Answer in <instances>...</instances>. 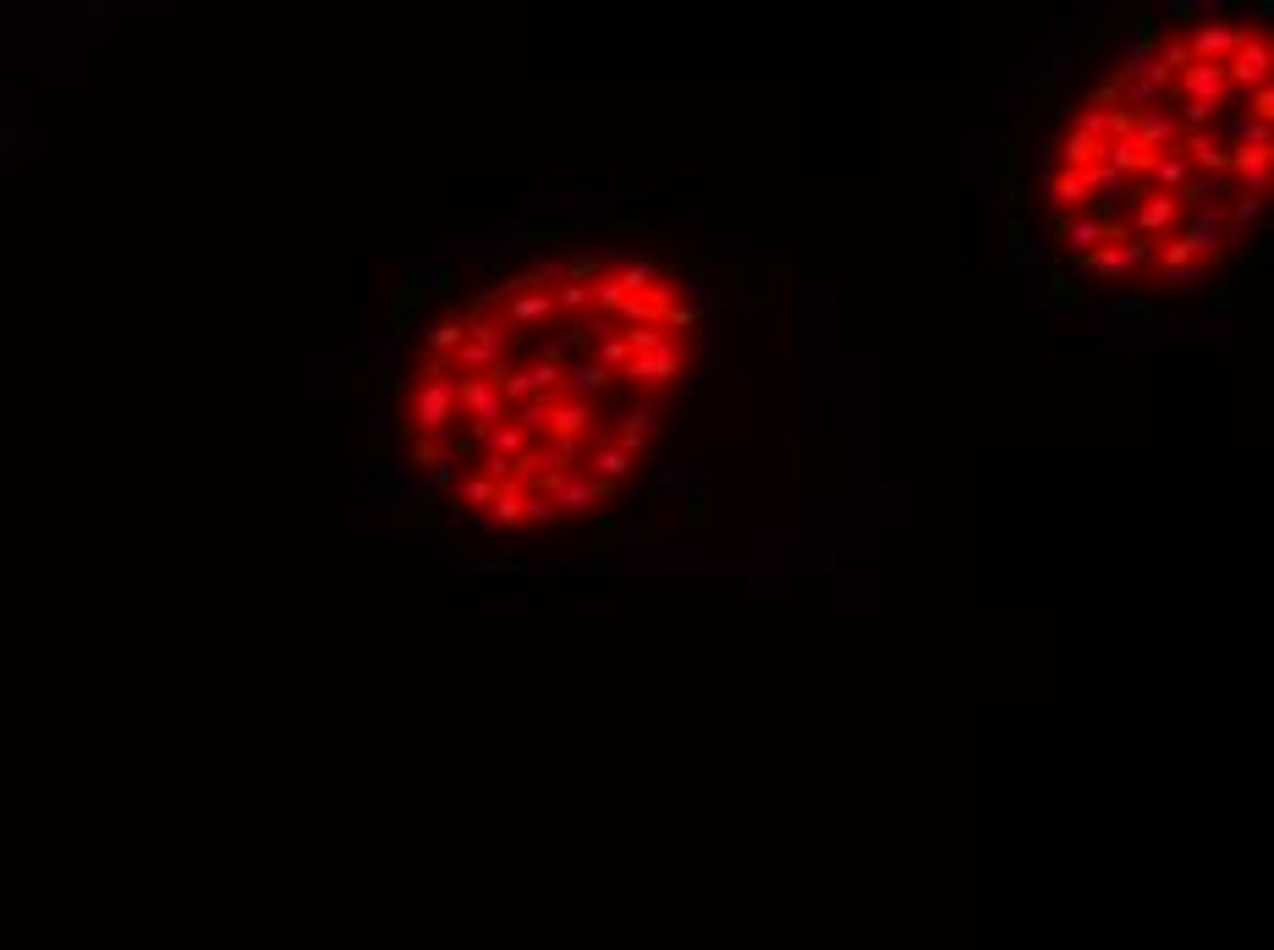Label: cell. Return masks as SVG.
<instances>
[{"label": "cell", "mask_w": 1274, "mask_h": 950, "mask_svg": "<svg viewBox=\"0 0 1274 950\" xmlns=\"http://www.w3.org/2000/svg\"><path fill=\"white\" fill-rule=\"evenodd\" d=\"M506 396L495 390V379L490 374H473V379H457V417H473V428H468V445L479 450V439L495 428V423H506Z\"/></svg>", "instance_id": "cell-1"}, {"label": "cell", "mask_w": 1274, "mask_h": 950, "mask_svg": "<svg viewBox=\"0 0 1274 950\" xmlns=\"http://www.w3.org/2000/svg\"><path fill=\"white\" fill-rule=\"evenodd\" d=\"M1132 220L1121 226L1126 237H1154V242H1164L1175 226H1181V204H1175V193H1143V187H1132Z\"/></svg>", "instance_id": "cell-2"}, {"label": "cell", "mask_w": 1274, "mask_h": 950, "mask_svg": "<svg viewBox=\"0 0 1274 950\" xmlns=\"http://www.w3.org/2000/svg\"><path fill=\"white\" fill-rule=\"evenodd\" d=\"M1225 209L1219 204H1208V209H1192L1186 215V231H1181V248L1197 259V264H1208V259H1225Z\"/></svg>", "instance_id": "cell-3"}, {"label": "cell", "mask_w": 1274, "mask_h": 950, "mask_svg": "<svg viewBox=\"0 0 1274 950\" xmlns=\"http://www.w3.org/2000/svg\"><path fill=\"white\" fill-rule=\"evenodd\" d=\"M1269 61H1274L1269 39H1263V34H1258V39L1247 34V39H1241V50L1225 61V83H1230L1236 94H1252V89H1263V83H1269Z\"/></svg>", "instance_id": "cell-4"}, {"label": "cell", "mask_w": 1274, "mask_h": 950, "mask_svg": "<svg viewBox=\"0 0 1274 950\" xmlns=\"http://www.w3.org/2000/svg\"><path fill=\"white\" fill-rule=\"evenodd\" d=\"M1175 154H1181V160H1186V171H1197V176H1219V171H1230V144H1225L1214 127H1203V133H1181Z\"/></svg>", "instance_id": "cell-5"}, {"label": "cell", "mask_w": 1274, "mask_h": 950, "mask_svg": "<svg viewBox=\"0 0 1274 950\" xmlns=\"http://www.w3.org/2000/svg\"><path fill=\"white\" fill-rule=\"evenodd\" d=\"M681 374H687V346H681V352H659V357H632V363L621 368V379H632L643 396H654V390L676 385Z\"/></svg>", "instance_id": "cell-6"}, {"label": "cell", "mask_w": 1274, "mask_h": 950, "mask_svg": "<svg viewBox=\"0 0 1274 950\" xmlns=\"http://www.w3.org/2000/svg\"><path fill=\"white\" fill-rule=\"evenodd\" d=\"M1241 39H1247V28H1236V23H1203V28L1186 39V50H1192V61H1203V67H1225V61L1241 50Z\"/></svg>", "instance_id": "cell-7"}, {"label": "cell", "mask_w": 1274, "mask_h": 950, "mask_svg": "<svg viewBox=\"0 0 1274 950\" xmlns=\"http://www.w3.org/2000/svg\"><path fill=\"white\" fill-rule=\"evenodd\" d=\"M1170 89H1181V100H1186V105H1214V111H1219V105H1225V94H1230L1225 67H1203V61H1192V67H1186Z\"/></svg>", "instance_id": "cell-8"}, {"label": "cell", "mask_w": 1274, "mask_h": 950, "mask_svg": "<svg viewBox=\"0 0 1274 950\" xmlns=\"http://www.w3.org/2000/svg\"><path fill=\"white\" fill-rule=\"evenodd\" d=\"M610 495H616L610 484H599V479H577V472H572V479H561V490L550 495V506H555L561 517H583V512H599Z\"/></svg>", "instance_id": "cell-9"}, {"label": "cell", "mask_w": 1274, "mask_h": 950, "mask_svg": "<svg viewBox=\"0 0 1274 950\" xmlns=\"http://www.w3.org/2000/svg\"><path fill=\"white\" fill-rule=\"evenodd\" d=\"M599 423V401H550V439H583Z\"/></svg>", "instance_id": "cell-10"}, {"label": "cell", "mask_w": 1274, "mask_h": 950, "mask_svg": "<svg viewBox=\"0 0 1274 950\" xmlns=\"http://www.w3.org/2000/svg\"><path fill=\"white\" fill-rule=\"evenodd\" d=\"M1049 209H1055V215H1066V220L1093 209V193H1088L1082 171H1055V176H1049Z\"/></svg>", "instance_id": "cell-11"}, {"label": "cell", "mask_w": 1274, "mask_h": 950, "mask_svg": "<svg viewBox=\"0 0 1274 950\" xmlns=\"http://www.w3.org/2000/svg\"><path fill=\"white\" fill-rule=\"evenodd\" d=\"M506 319L501 324H517V330H533V324H550L555 319V291H517L512 302H501Z\"/></svg>", "instance_id": "cell-12"}, {"label": "cell", "mask_w": 1274, "mask_h": 950, "mask_svg": "<svg viewBox=\"0 0 1274 950\" xmlns=\"http://www.w3.org/2000/svg\"><path fill=\"white\" fill-rule=\"evenodd\" d=\"M1230 176L1241 193H1269V149H1230Z\"/></svg>", "instance_id": "cell-13"}, {"label": "cell", "mask_w": 1274, "mask_h": 950, "mask_svg": "<svg viewBox=\"0 0 1274 950\" xmlns=\"http://www.w3.org/2000/svg\"><path fill=\"white\" fill-rule=\"evenodd\" d=\"M610 368H599L594 357H583V363H572V368H561V385H572V396L577 401H599L605 390H610Z\"/></svg>", "instance_id": "cell-14"}, {"label": "cell", "mask_w": 1274, "mask_h": 950, "mask_svg": "<svg viewBox=\"0 0 1274 950\" xmlns=\"http://www.w3.org/2000/svg\"><path fill=\"white\" fill-rule=\"evenodd\" d=\"M462 324H468V346H479V352H490L495 363H506V352H512V335H506V324H501V319L468 313Z\"/></svg>", "instance_id": "cell-15"}, {"label": "cell", "mask_w": 1274, "mask_h": 950, "mask_svg": "<svg viewBox=\"0 0 1274 950\" xmlns=\"http://www.w3.org/2000/svg\"><path fill=\"white\" fill-rule=\"evenodd\" d=\"M523 501H528V495H523L517 484H501L495 501H490V512H484V523L501 528V534H517V528H523Z\"/></svg>", "instance_id": "cell-16"}, {"label": "cell", "mask_w": 1274, "mask_h": 950, "mask_svg": "<svg viewBox=\"0 0 1274 950\" xmlns=\"http://www.w3.org/2000/svg\"><path fill=\"white\" fill-rule=\"evenodd\" d=\"M1143 182H1154V193H1181L1192 182V171H1186V160L1175 149H1164V154H1154V165H1148Z\"/></svg>", "instance_id": "cell-17"}, {"label": "cell", "mask_w": 1274, "mask_h": 950, "mask_svg": "<svg viewBox=\"0 0 1274 950\" xmlns=\"http://www.w3.org/2000/svg\"><path fill=\"white\" fill-rule=\"evenodd\" d=\"M1055 154H1060V160H1055L1060 171H1088V165L1104 160V144H1093V138H1082V133H1066Z\"/></svg>", "instance_id": "cell-18"}, {"label": "cell", "mask_w": 1274, "mask_h": 950, "mask_svg": "<svg viewBox=\"0 0 1274 950\" xmlns=\"http://www.w3.org/2000/svg\"><path fill=\"white\" fill-rule=\"evenodd\" d=\"M659 423H665V401H659V396H638V401L627 407V423H621V434H638V439H649Z\"/></svg>", "instance_id": "cell-19"}, {"label": "cell", "mask_w": 1274, "mask_h": 950, "mask_svg": "<svg viewBox=\"0 0 1274 950\" xmlns=\"http://www.w3.org/2000/svg\"><path fill=\"white\" fill-rule=\"evenodd\" d=\"M588 461H594V479H599V484H610V490H616V484L627 479V472H632V456H627L621 445H594V456H588Z\"/></svg>", "instance_id": "cell-20"}, {"label": "cell", "mask_w": 1274, "mask_h": 950, "mask_svg": "<svg viewBox=\"0 0 1274 950\" xmlns=\"http://www.w3.org/2000/svg\"><path fill=\"white\" fill-rule=\"evenodd\" d=\"M506 423L523 428V439L533 445V434H550V401H523V407L506 412Z\"/></svg>", "instance_id": "cell-21"}, {"label": "cell", "mask_w": 1274, "mask_h": 950, "mask_svg": "<svg viewBox=\"0 0 1274 950\" xmlns=\"http://www.w3.org/2000/svg\"><path fill=\"white\" fill-rule=\"evenodd\" d=\"M462 341H468V324H462V319H446V324H435L429 335H423V346H429V357H451Z\"/></svg>", "instance_id": "cell-22"}, {"label": "cell", "mask_w": 1274, "mask_h": 950, "mask_svg": "<svg viewBox=\"0 0 1274 950\" xmlns=\"http://www.w3.org/2000/svg\"><path fill=\"white\" fill-rule=\"evenodd\" d=\"M495 490H501V484L484 479V472H479V479H462V484H457V512H462V506H479V517H484L490 501H495Z\"/></svg>", "instance_id": "cell-23"}, {"label": "cell", "mask_w": 1274, "mask_h": 950, "mask_svg": "<svg viewBox=\"0 0 1274 950\" xmlns=\"http://www.w3.org/2000/svg\"><path fill=\"white\" fill-rule=\"evenodd\" d=\"M1088 275H1104V281H1115V275H1132V264H1126V253L1121 248H1099V253H1088V259H1077Z\"/></svg>", "instance_id": "cell-24"}, {"label": "cell", "mask_w": 1274, "mask_h": 950, "mask_svg": "<svg viewBox=\"0 0 1274 950\" xmlns=\"http://www.w3.org/2000/svg\"><path fill=\"white\" fill-rule=\"evenodd\" d=\"M539 461H550V472H566V479H572V467L583 461V439H550Z\"/></svg>", "instance_id": "cell-25"}, {"label": "cell", "mask_w": 1274, "mask_h": 950, "mask_svg": "<svg viewBox=\"0 0 1274 950\" xmlns=\"http://www.w3.org/2000/svg\"><path fill=\"white\" fill-rule=\"evenodd\" d=\"M561 264H566V281H577V286H594V281L605 275V259H599V253H566Z\"/></svg>", "instance_id": "cell-26"}, {"label": "cell", "mask_w": 1274, "mask_h": 950, "mask_svg": "<svg viewBox=\"0 0 1274 950\" xmlns=\"http://www.w3.org/2000/svg\"><path fill=\"white\" fill-rule=\"evenodd\" d=\"M594 308V291L577 286V281H561L555 286V313H588Z\"/></svg>", "instance_id": "cell-27"}, {"label": "cell", "mask_w": 1274, "mask_h": 950, "mask_svg": "<svg viewBox=\"0 0 1274 950\" xmlns=\"http://www.w3.org/2000/svg\"><path fill=\"white\" fill-rule=\"evenodd\" d=\"M588 291H594V308H599V313H605V319H616V308H621V302H627V291H621V286H616V275H610V270H605V275H599V281H594V286H588Z\"/></svg>", "instance_id": "cell-28"}, {"label": "cell", "mask_w": 1274, "mask_h": 950, "mask_svg": "<svg viewBox=\"0 0 1274 950\" xmlns=\"http://www.w3.org/2000/svg\"><path fill=\"white\" fill-rule=\"evenodd\" d=\"M654 484H659V490H665V495H676V490H681V495H687V501H692V495H698V484H692V472H687V467H681V461H665V467H659V479H654Z\"/></svg>", "instance_id": "cell-29"}, {"label": "cell", "mask_w": 1274, "mask_h": 950, "mask_svg": "<svg viewBox=\"0 0 1274 950\" xmlns=\"http://www.w3.org/2000/svg\"><path fill=\"white\" fill-rule=\"evenodd\" d=\"M523 523H528V528H561L566 517H561L544 495H528V501H523Z\"/></svg>", "instance_id": "cell-30"}, {"label": "cell", "mask_w": 1274, "mask_h": 950, "mask_svg": "<svg viewBox=\"0 0 1274 950\" xmlns=\"http://www.w3.org/2000/svg\"><path fill=\"white\" fill-rule=\"evenodd\" d=\"M1154 56H1159V67L1170 72V83H1175V78H1181V72L1192 67V50H1186V39H1170V45H1159Z\"/></svg>", "instance_id": "cell-31"}, {"label": "cell", "mask_w": 1274, "mask_h": 950, "mask_svg": "<svg viewBox=\"0 0 1274 950\" xmlns=\"http://www.w3.org/2000/svg\"><path fill=\"white\" fill-rule=\"evenodd\" d=\"M429 479H435V490H457V484H462V472H457V456H451V450H440V456L429 461Z\"/></svg>", "instance_id": "cell-32"}, {"label": "cell", "mask_w": 1274, "mask_h": 950, "mask_svg": "<svg viewBox=\"0 0 1274 950\" xmlns=\"http://www.w3.org/2000/svg\"><path fill=\"white\" fill-rule=\"evenodd\" d=\"M528 379H533V396L550 401V390H561V363H533Z\"/></svg>", "instance_id": "cell-33"}, {"label": "cell", "mask_w": 1274, "mask_h": 950, "mask_svg": "<svg viewBox=\"0 0 1274 950\" xmlns=\"http://www.w3.org/2000/svg\"><path fill=\"white\" fill-rule=\"evenodd\" d=\"M1230 220H1236V226H1252V220H1263V198H1258V193H1236V204H1230Z\"/></svg>", "instance_id": "cell-34"}, {"label": "cell", "mask_w": 1274, "mask_h": 950, "mask_svg": "<svg viewBox=\"0 0 1274 950\" xmlns=\"http://www.w3.org/2000/svg\"><path fill=\"white\" fill-rule=\"evenodd\" d=\"M1104 319H1110V324H1143V319H1148V308H1143V302H1115Z\"/></svg>", "instance_id": "cell-35"}, {"label": "cell", "mask_w": 1274, "mask_h": 950, "mask_svg": "<svg viewBox=\"0 0 1274 950\" xmlns=\"http://www.w3.org/2000/svg\"><path fill=\"white\" fill-rule=\"evenodd\" d=\"M1247 100H1252V122H1269V116H1274V89H1269V83H1263V89H1252Z\"/></svg>", "instance_id": "cell-36"}, {"label": "cell", "mask_w": 1274, "mask_h": 950, "mask_svg": "<svg viewBox=\"0 0 1274 950\" xmlns=\"http://www.w3.org/2000/svg\"><path fill=\"white\" fill-rule=\"evenodd\" d=\"M1049 286H1055V297H1060V302H1082V291H1077V286H1071L1066 275H1055Z\"/></svg>", "instance_id": "cell-37"}]
</instances>
